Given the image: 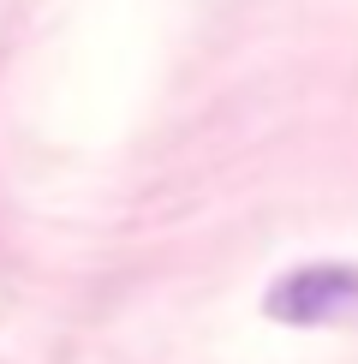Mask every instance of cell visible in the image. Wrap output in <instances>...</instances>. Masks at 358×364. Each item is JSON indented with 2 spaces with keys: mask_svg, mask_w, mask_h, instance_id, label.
Returning <instances> with one entry per match:
<instances>
[{
  "mask_svg": "<svg viewBox=\"0 0 358 364\" xmlns=\"http://www.w3.org/2000/svg\"><path fill=\"white\" fill-rule=\"evenodd\" d=\"M263 316L281 328H328L358 316V263H305L263 293Z\"/></svg>",
  "mask_w": 358,
  "mask_h": 364,
  "instance_id": "6da1fadb",
  "label": "cell"
}]
</instances>
